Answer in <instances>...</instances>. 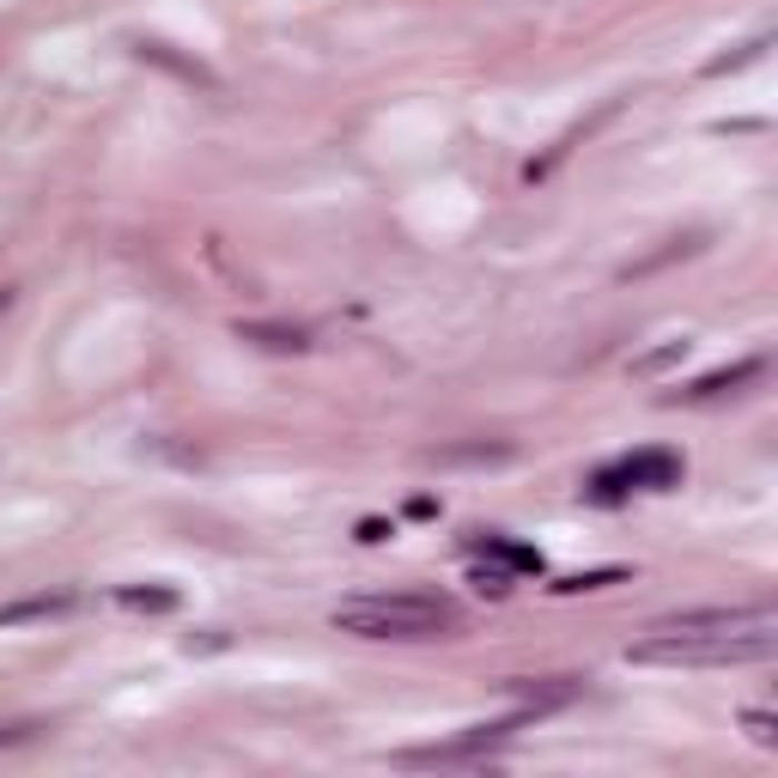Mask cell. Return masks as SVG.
Masks as SVG:
<instances>
[{
  "label": "cell",
  "instance_id": "cell-5",
  "mask_svg": "<svg viewBox=\"0 0 778 778\" xmlns=\"http://www.w3.org/2000/svg\"><path fill=\"white\" fill-rule=\"evenodd\" d=\"M505 694L517 699V711L541 718V711H553V706H572V699L584 694V681H578V676H541V681L517 676V681H505Z\"/></svg>",
  "mask_w": 778,
  "mask_h": 778
},
{
  "label": "cell",
  "instance_id": "cell-12",
  "mask_svg": "<svg viewBox=\"0 0 778 778\" xmlns=\"http://www.w3.org/2000/svg\"><path fill=\"white\" fill-rule=\"evenodd\" d=\"M116 602L134 608V615H171L177 590H171V584H128V590H116Z\"/></svg>",
  "mask_w": 778,
  "mask_h": 778
},
{
  "label": "cell",
  "instance_id": "cell-11",
  "mask_svg": "<svg viewBox=\"0 0 778 778\" xmlns=\"http://www.w3.org/2000/svg\"><path fill=\"white\" fill-rule=\"evenodd\" d=\"M475 553L499 560L505 572H541V553H536V548H523V541H505V536H487V541H475Z\"/></svg>",
  "mask_w": 778,
  "mask_h": 778
},
{
  "label": "cell",
  "instance_id": "cell-20",
  "mask_svg": "<svg viewBox=\"0 0 778 778\" xmlns=\"http://www.w3.org/2000/svg\"><path fill=\"white\" fill-rule=\"evenodd\" d=\"M31 730H37V724H7V730H0V742H24Z\"/></svg>",
  "mask_w": 778,
  "mask_h": 778
},
{
  "label": "cell",
  "instance_id": "cell-6",
  "mask_svg": "<svg viewBox=\"0 0 778 778\" xmlns=\"http://www.w3.org/2000/svg\"><path fill=\"white\" fill-rule=\"evenodd\" d=\"M760 371H767V359H742V366L706 371V378H699V383H687L681 396H669V401H718V396H736V389L760 383Z\"/></svg>",
  "mask_w": 778,
  "mask_h": 778
},
{
  "label": "cell",
  "instance_id": "cell-1",
  "mask_svg": "<svg viewBox=\"0 0 778 778\" xmlns=\"http://www.w3.org/2000/svg\"><path fill=\"white\" fill-rule=\"evenodd\" d=\"M778 651V627L730 632V627H651V639L627 645V664H657V669H730V664H767Z\"/></svg>",
  "mask_w": 778,
  "mask_h": 778
},
{
  "label": "cell",
  "instance_id": "cell-3",
  "mask_svg": "<svg viewBox=\"0 0 778 778\" xmlns=\"http://www.w3.org/2000/svg\"><path fill=\"white\" fill-rule=\"evenodd\" d=\"M529 724V711H511L505 724H475V730L450 736V742H432V748H401L396 767H462V760H487L492 748H505L517 730Z\"/></svg>",
  "mask_w": 778,
  "mask_h": 778
},
{
  "label": "cell",
  "instance_id": "cell-9",
  "mask_svg": "<svg viewBox=\"0 0 778 778\" xmlns=\"http://www.w3.org/2000/svg\"><path fill=\"white\" fill-rule=\"evenodd\" d=\"M517 450L511 445H438V450H426V462H438V469H481V462H511Z\"/></svg>",
  "mask_w": 778,
  "mask_h": 778
},
{
  "label": "cell",
  "instance_id": "cell-13",
  "mask_svg": "<svg viewBox=\"0 0 778 778\" xmlns=\"http://www.w3.org/2000/svg\"><path fill=\"white\" fill-rule=\"evenodd\" d=\"M608 584H627V566H602V572H572L560 584H548L553 596H578V590H608Z\"/></svg>",
  "mask_w": 778,
  "mask_h": 778
},
{
  "label": "cell",
  "instance_id": "cell-17",
  "mask_svg": "<svg viewBox=\"0 0 778 778\" xmlns=\"http://www.w3.org/2000/svg\"><path fill=\"white\" fill-rule=\"evenodd\" d=\"M742 730L755 736L760 748H772V742H778V724H772V711H742Z\"/></svg>",
  "mask_w": 778,
  "mask_h": 778
},
{
  "label": "cell",
  "instance_id": "cell-7",
  "mask_svg": "<svg viewBox=\"0 0 778 778\" xmlns=\"http://www.w3.org/2000/svg\"><path fill=\"white\" fill-rule=\"evenodd\" d=\"M134 56H140V61H152V68H164V73H177L183 86H201V92H213V86H219V80H213V68H201V61L177 56V49H171V43H159V37H140Z\"/></svg>",
  "mask_w": 778,
  "mask_h": 778
},
{
  "label": "cell",
  "instance_id": "cell-4",
  "mask_svg": "<svg viewBox=\"0 0 778 778\" xmlns=\"http://www.w3.org/2000/svg\"><path fill=\"white\" fill-rule=\"evenodd\" d=\"M681 481V457H669V450H639V457L615 462V469H602L590 481L596 499H620L627 487H676Z\"/></svg>",
  "mask_w": 778,
  "mask_h": 778
},
{
  "label": "cell",
  "instance_id": "cell-8",
  "mask_svg": "<svg viewBox=\"0 0 778 778\" xmlns=\"http://www.w3.org/2000/svg\"><path fill=\"white\" fill-rule=\"evenodd\" d=\"M73 596L68 590H43V596H19V602H0V627H24V620H56L68 615Z\"/></svg>",
  "mask_w": 778,
  "mask_h": 778
},
{
  "label": "cell",
  "instance_id": "cell-18",
  "mask_svg": "<svg viewBox=\"0 0 778 778\" xmlns=\"http://www.w3.org/2000/svg\"><path fill=\"white\" fill-rule=\"evenodd\" d=\"M475 590H481V596H505V590H511V572H505V566H475Z\"/></svg>",
  "mask_w": 778,
  "mask_h": 778
},
{
  "label": "cell",
  "instance_id": "cell-10",
  "mask_svg": "<svg viewBox=\"0 0 778 778\" xmlns=\"http://www.w3.org/2000/svg\"><path fill=\"white\" fill-rule=\"evenodd\" d=\"M238 335H243V341H256V347H268V353H305V347H310V335L287 329V322H238Z\"/></svg>",
  "mask_w": 778,
  "mask_h": 778
},
{
  "label": "cell",
  "instance_id": "cell-15",
  "mask_svg": "<svg viewBox=\"0 0 778 778\" xmlns=\"http://www.w3.org/2000/svg\"><path fill=\"white\" fill-rule=\"evenodd\" d=\"M694 250H699V231H694V238H669V250H657V256H645V262H632L627 280H632V275H651V268L676 262V256H694Z\"/></svg>",
  "mask_w": 778,
  "mask_h": 778
},
{
  "label": "cell",
  "instance_id": "cell-2",
  "mask_svg": "<svg viewBox=\"0 0 778 778\" xmlns=\"http://www.w3.org/2000/svg\"><path fill=\"white\" fill-rule=\"evenodd\" d=\"M335 627L353 632V639H438L445 627H457V602L450 596H353V602L335 608Z\"/></svg>",
  "mask_w": 778,
  "mask_h": 778
},
{
  "label": "cell",
  "instance_id": "cell-16",
  "mask_svg": "<svg viewBox=\"0 0 778 778\" xmlns=\"http://www.w3.org/2000/svg\"><path fill=\"white\" fill-rule=\"evenodd\" d=\"M767 43H772V37L760 31L755 43H742V49H736V56H718V61H706V73H730V68H748V61H760V56H767Z\"/></svg>",
  "mask_w": 778,
  "mask_h": 778
},
{
  "label": "cell",
  "instance_id": "cell-14",
  "mask_svg": "<svg viewBox=\"0 0 778 778\" xmlns=\"http://www.w3.org/2000/svg\"><path fill=\"white\" fill-rule=\"evenodd\" d=\"M681 359H687V341H664V347L632 359V378H664L669 366H681Z\"/></svg>",
  "mask_w": 778,
  "mask_h": 778
},
{
  "label": "cell",
  "instance_id": "cell-19",
  "mask_svg": "<svg viewBox=\"0 0 778 778\" xmlns=\"http://www.w3.org/2000/svg\"><path fill=\"white\" fill-rule=\"evenodd\" d=\"M359 541H389V523L383 517H366V523H359Z\"/></svg>",
  "mask_w": 778,
  "mask_h": 778
}]
</instances>
